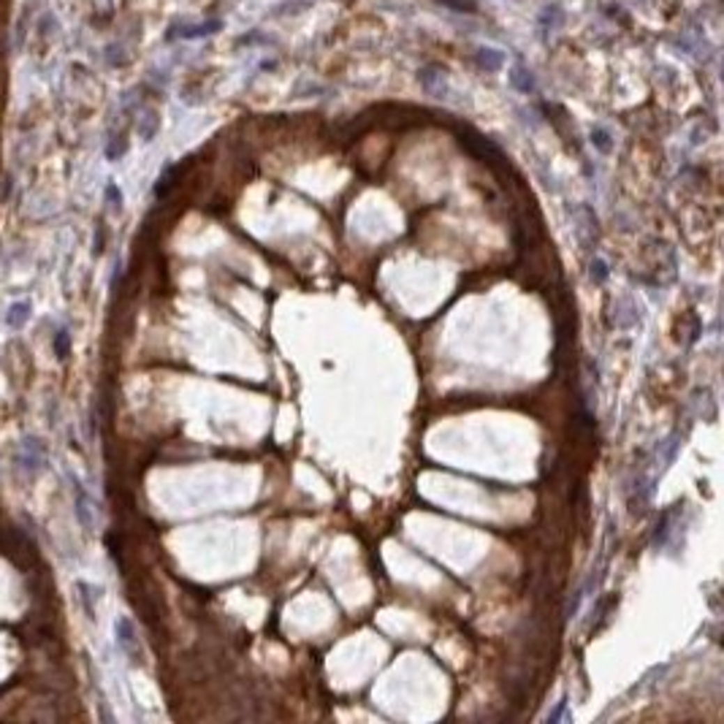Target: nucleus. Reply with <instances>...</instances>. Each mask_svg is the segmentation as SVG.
<instances>
[{
    "label": "nucleus",
    "instance_id": "1",
    "mask_svg": "<svg viewBox=\"0 0 724 724\" xmlns=\"http://www.w3.org/2000/svg\"><path fill=\"white\" fill-rule=\"evenodd\" d=\"M27 318H30V304H14L11 307V312H8V325H14V328H20V325L25 323Z\"/></svg>",
    "mask_w": 724,
    "mask_h": 724
},
{
    "label": "nucleus",
    "instance_id": "2",
    "mask_svg": "<svg viewBox=\"0 0 724 724\" xmlns=\"http://www.w3.org/2000/svg\"><path fill=\"white\" fill-rule=\"evenodd\" d=\"M510 79H513V84H516L518 90H524V93L534 87V79L526 74L524 68H513V71H510Z\"/></svg>",
    "mask_w": 724,
    "mask_h": 724
},
{
    "label": "nucleus",
    "instance_id": "3",
    "mask_svg": "<svg viewBox=\"0 0 724 724\" xmlns=\"http://www.w3.org/2000/svg\"><path fill=\"white\" fill-rule=\"evenodd\" d=\"M477 57H480V63H488L491 71H497V68L502 66V60H505L500 52H494V49H480L477 52Z\"/></svg>",
    "mask_w": 724,
    "mask_h": 724
},
{
    "label": "nucleus",
    "instance_id": "4",
    "mask_svg": "<svg viewBox=\"0 0 724 724\" xmlns=\"http://www.w3.org/2000/svg\"><path fill=\"white\" fill-rule=\"evenodd\" d=\"M117 635H120V643L125 646V651H130V643H133V626H130V622H120L117 624Z\"/></svg>",
    "mask_w": 724,
    "mask_h": 724
},
{
    "label": "nucleus",
    "instance_id": "5",
    "mask_svg": "<svg viewBox=\"0 0 724 724\" xmlns=\"http://www.w3.org/2000/svg\"><path fill=\"white\" fill-rule=\"evenodd\" d=\"M68 353V337H66V331H60V339H57V355L63 358Z\"/></svg>",
    "mask_w": 724,
    "mask_h": 724
}]
</instances>
